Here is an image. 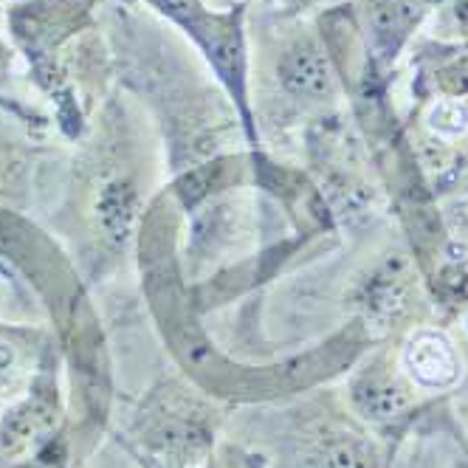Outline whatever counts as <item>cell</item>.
I'll return each instance as SVG.
<instances>
[{
    "label": "cell",
    "mask_w": 468,
    "mask_h": 468,
    "mask_svg": "<svg viewBox=\"0 0 468 468\" xmlns=\"http://www.w3.org/2000/svg\"><path fill=\"white\" fill-rule=\"evenodd\" d=\"M12 62H15V51L9 48V43L0 37V85L6 82L9 71H12Z\"/></svg>",
    "instance_id": "e0dca14e"
},
{
    "label": "cell",
    "mask_w": 468,
    "mask_h": 468,
    "mask_svg": "<svg viewBox=\"0 0 468 468\" xmlns=\"http://www.w3.org/2000/svg\"><path fill=\"white\" fill-rule=\"evenodd\" d=\"M57 358V350L46 345L35 367V376L0 418V457L4 460L17 463L23 457H31L59 434L62 392Z\"/></svg>",
    "instance_id": "52a82bcc"
},
{
    "label": "cell",
    "mask_w": 468,
    "mask_h": 468,
    "mask_svg": "<svg viewBox=\"0 0 468 468\" xmlns=\"http://www.w3.org/2000/svg\"><path fill=\"white\" fill-rule=\"evenodd\" d=\"M420 88L443 99H468V40L463 46L438 48L423 59Z\"/></svg>",
    "instance_id": "4fadbf2b"
},
{
    "label": "cell",
    "mask_w": 468,
    "mask_h": 468,
    "mask_svg": "<svg viewBox=\"0 0 468 468\" xmlns=\"http://www.w3.org/2000/svg\"><path fill=\"white\" fill-rule=\"evenodd\" d=\"M418 389L398 367V353L378 347L367 356L347 381L350 412L378 434L404 429L418 412Z\"/></svg>",
    "instance_id": "ba28073f"
},
{
    "label": "cell",
    "mask_w": 468,
    "mask_h": 468,
    "mask_svg": "<svg viewBox=\"0 0 468 468\" xmlns=\"http://www.w3.org/2000/svg\"><path fill=\"white\" fill-rule=\"evenodd\" d=\"M96 0H20L6 15L15 48L28 59L31 80L51 99L59 127L80 136L85 111L74 82L71 46L93 28Z\"/></svg>",
    "instance_id": "3957f363"
},
{
    "label": "cell",
    "mask_w": 468,
    "mask_h": 468,
    "mask_svg": "<svg viewBox=\"0 0 468 468\" xmlns=\"http://www.w3.org/2000/svg\"><path fill=\"white\" fill-rule=\"evenodd\" d=\"M434 0H361L353 12L367 74L387 82L400 51L410 46Z\"/></svg>",
    "instance_id": "9c48e42d"
},
{
    "label": "cell",
    "mask_w": 468,
    "mask_h": 468,
    "mask_svg": "<svg viewBox=\"0 0 468 468\" xmlns=\"http://www.w3.org/2000/svg\"><path fill=\"white\" fill-rule=\"evenodd\" d=\"M277 85L299 105H333L342 93V77L324 40L299 31L277 54Z\"/></svg>",
    "instance_id": "8fae6325"
},
{
    "label": "cell",
    "mask_w": 468,
    "mask_h": 468,
    "mask_svg": "<svg viewBox=\"0 0 468 468\" xmlns=\"http://www.w3.org/2000/svg\"><path fill=\"white\" fill-rule=\"evenodd\" d=\"M161 17L176 23L192 37L215 69L218 80L238 102V111H249V54H246V31H243V9L231 12H209L204 0H144Z\"/></svg>",
    "instance_id": "5b68a950"
},
{
    "label": "cell",
    "mask_w": 468,
    "mask_h": 468,
    "mask_svg": "<svg viewBox=\"0 0 468 468\" xmlns=\"http://www.w3.org/2000/svg\"><path fill=\"white\" fill-rule=\"evenodd\" d=\"M452 12H454V23L460 28V35L468 40V0H452Z\"/></svg>",
    "instance_id": "2e32d148"
},
{
    "label": "cell",
    "mask_w": 468,
    "mask_h": 468,
    "mask_svg": "<svg viewBox=\"0 0 468 468\" xmlns=\"http://www.w3.org/2000/svg\"><path fill=\"white\" fill-rule=\"evenodd\" d=\"M0 260L20 271L51 314L62 353L80 384L88 423H102L111 404V367L99 316L71 254L46 229L20 212L0 207Z\"/></svg>",
    "instance_id": "6da1fadb"
},
{
    "label": "cell",
    "mask_w": 468,
    "mask_h": 468,
    "mask_svg": "<svg viewBox=\"0 0 468 468\" xmlns=\"http://www.w3.org/2000/svg\"><path fill=\"white\" fill-rule=\"evenodd\" d=\"M423 274L410 251H387L376 265L356 280L347 303L353 308V319L361 322L367 336L373 342L389 339L415 319L423 296Z\"/></svg>",
    "instance_id": "8992f818"
},
{
    "label": "cell",
    "mask_w": 468,
    "mask_h": 468,
    "mask_svg": "<svg viewBox=\"0 0 468 468\" xmlns=\"http://www.w3.org/2000/svg\"><path fill=\"white\" fill-rule=\"evenodd\" d=\"M384 449L353 412L324 410L299 441V468H381Z\"/></svg>",
    "instance_id": "30bf717a"
},
{
    "label": "cell",
    "mask_w": 468,
    "mask_h": 468,
    "mask_svg": "<svg viewBox=\"0 0 468 468\" xmlns=\"http://www.w3.org/2000/svg\"><path fill=\"white\" fill-rule=\"evenodd\" d=\"M398 367L420 392H446L463 378V353L443 327L415 324L398 347Z\"/></svg>",
    "instance_id": "7c38bea8"
},
{
    "label": "cell",
    "mask_w": 468,
    "mask_h": 468,
    "mask_svg": "<svg viewBox=\"0 0 468 468\" xmlns=\"http://www.w3.org/2000/svg\"><path fill=\"white\" fill-rule=\"evenodd\" d=\"M271 4H280L285 9H305L311 4H319V0H271Z\"/></svg>",
    "instance_id": "ac0fdd59"
},
{
    "label": "cell",
    "mask_w": 468,
    "mask_h": 468,
    "mask_svg": "<svg viewBox=\"0 0 468 468\" xmlns=\"http://www.w3.org/2000/svg\"><path fill=\"white\" fill-rule=\"evenodd\" d=\"M31 376H35V370H26L23 345L17 339H12L9 333H0V395H12L15 389L26 387L31 381Z\"/></svg>",
    "instance_id": "5bb4252c"
},
{
    "label": "cell",
    "mask_w": 468,
    "mask_h": 468,
    "mask_svg": "<svg viewBox=\"0 0 468 468\" xmlns=\"http://www.w3.org/2000/svg\"><path fill=\"white\" fill-rule=\"evenodd\" d=\"M71 452H69V441L57 434L54 441H48L40 452H35L28 460H17V465L12 468H69Z\"/></svg>",
    "instance_id": "9a60e30c"
},
{
    "label": "cell",
    "mask_w": 468,
    "mask_h": 468,
    "mask_svg": "<svg viewBox=\"0 0 468 468\" xmlns=\"http://www.w3.org/2000/svg\"><path fill=\"white\" fill-rule=\"evenodd\" d=\"M147 173L130 150L99 147L77 170L62 226L74 243V257L96 280L116 269L136 249L139 229L150 207Z\"/></svg>",
    "instance_id": "7a4b0ae2"
},
{
    "label": "cell",
    "mask_w": 468,
    "mask_h": 468,
    "mask_svg": "<svg viewBox=\"0 0 468 468\" xmlns=\"http://www.w3.org/2000/svg\"><path fill=\"white\" fill-rule=\"evenodd\" d=\"M127 438L147 468H200L212 454V410L181 384L161 381L133 412Z\"/></svg>",
    "instance_id": "277c9868"
}]
</instances>
